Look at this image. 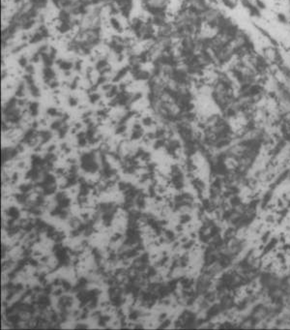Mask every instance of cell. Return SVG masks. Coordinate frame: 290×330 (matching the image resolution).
I'll return each mask as SVG.
<instances>
[{
  "label": "cell",
  "mask_w": 290,
  "mask_h": 330,
  "mask_svg": "<svg viewBox=\"0 0 290 330\" xmlns=\"http://www.w3.org/2000/svg\"><path fill=\"white\" fill-rule=\"evenodd\" d=\"M108 23H110V27L113 29L114 31H116L117 33H123L124 32V27H123L121 21L116 18L115 16H112L108 19Z\"/></svg>",
  "instance_id": "obj_1"
},
{
  "label": "cell",
  "mask_w": 290,
  "mask_h": 330,
  "mask_svg": "<svg viewBox=\"0 0 290 330\" xmlns=\"http://www.w3.org/2000/svg\"><path fill=\"white\" fill-rule=\"evenodd\" d=\"M54 77H55L54 72L49 67H47L45 70H44V78H45V80L48 83L50 82V80L54 79Z\"/></svg>",
  "instance_id": "obj_2"
},
{
  "label": "cell",
  "mask_w": 290,
  "mask_h": 330,
  "mask_svg": "<svg viewBox=\"0 0 290 330\" xmlns=\"http://www.w3.org/2000/svg\"><path fill=\"white\" fill-rule=\"evenodd\" d=\"M143 136H144L143 129H141V130H133L132 134H130V141H137V140H139V138H141Z\"/></svg>",
  "instance_id": "obj_3"
},
{
  "label": "cell",
  "mask_w": 290,
  "mask_h": 330,
  "mask_svg": "<svg viewBox=\"0 0 290 330\" xmlns=\"http://www.w3.org/2000/svg\"><path fill=\"white\" fill-rule=\"evenodd\" d=\"M28 108H29V112H30L31 116H36L38 114V108H39V105L37 102H33L30 103L28 105Z\"/></svg>",
  "instance_id": "obj_4"
},
{
  "label": "cell",
  "mask_w": 290,
  "mask_h": 330,
  "mask_svg": "<svg viewBox=\"0 0 290 330\" xmlns=\"http://www.w3.org/2000/svg\"><path fill=\"white\" fill-rule=\"evenodd\" d=\"M57 64L59 65V67L64 70V71H70L72 68V62H68V61H63V60H58Z\"/></svg>",
  "instance_id": "obj_5"
},
{
  "label": "cell",
  "mask_w": 290,
  "mask_h": 330,
  "mask_svg": "<svg viewBox=\"0 0 290 330\" xmlns=\"http://www.w3.org/2000/svg\"><path fill=\"white\" fill-rule=\"evenodd\" d=\"M134 78H135V79L146 80V79H149V78H150V74H149L148 72H146V71H141V70H140L136 75L134 76Z\"/></svg>",
  "instance_id": "obj_6"
},
{
  "label": "cell",
  "mask_w": 290,
  "mask_h": 330,
  "mask_svg": "<svg viewBox=\"0 0 290 330\" xmlns=\"http://www.w3.org/2000/svg\"><path fill=\"white\" fill-rule=\"evenodd\" d=\"M36 23V20L35 19H28V20H25L23 21V23L20 24V27L24 29V30H29L30 28H32L34 26V24Z\"/></svg>",
  "instance_id": "obj_7"
},
{
  "label": "cell",
  "mask_w": 290,
  "mask_h": 330,
  "mask_svg": "<svg viewBox=\"0 0 290 330\" xmlns=\"http://www.w3.org/2000/svg\"><path fill=\"white\" fill-rule=\"evenodd\" d=\"M68 130H69V126L67 125L66 123H64V124H63V126H62L59 130L57 131V133H58V137H59L60 138H65V136H66V135H67V133H68Z\"/></svg>",
  "instance_id": "obj_8"
},
{
  "label": "cell",
  "mask_w": 290,
  "mask_h": 330,
  "mask_svg": "<svg viewBox=\"0 0 290 330\" xmlns=\"http://www.w3.org/2000/svg\"><path fill=\"white\" fill-rule=\"evenodd\" d=\"M141 123H142V125L145 126V127H150V126L153 125V124H155V121L153 120V118H152L151 116H145V117H143V118H142Z\"/></svg>",
  "instance_id": "obj_9"
},
{
  "label": "cell",
  "mask_w": 290,
  "mask_h": 330,
  "mask_svg": "<svg viewBox=\"0 0 290 330\" xmlns=\"http://www.w3.org/2000/svg\"><path fill=\"white\" fill-rule=\"evenodd\" d=\"M128 71H129V68H123L122 70H120V71L117 73V75H116V76L113 78L114 82H118V80H120L121 78H124V77L126 76V74H127Z\"/></svg>",
  "instance_id": "obj_10"
},
{
  "label": "cell",
  "mask_w": 290,
  "mask_h": 330,
  "mask_svg": "<svg viewBox=\"0 0 290 330\" xmlns=\"http://www.w3.org/2000/svg\"><path fill=\"white\" fill-rule=\"evenodd\" d=\"M126 131H127V126L125 124H117V126H116V129H115V134L116 135H123L126 133Z\"/></svg>",
  "instance_id": "obj_11"
},
{
  "label": "cell",
  "mask_w": 290,
  "mask_h": 330,
  "mask_svg": "<svg viewBox=\"0 0 290 330\" xmlns=\"http://www.w3.org/2000/svg\"><path fill=\"white\" fill-rule=\"evenodd\" d=\"M118 86H116V85H113L112 87H111V89L110 90H108L107 92H106V96L108 97V98H114V97H116V95H117L118 94Z\"/></svg>",
  "instance_id": "obj_12"
},
{
  "label": "cell",
  "mask_w": 290,
  "mask_h": 330,
  "mask_svg": "<svg viewBox=\"0 0 290 330\" xmlns=\"http://www.w3.org/2000/svg\"><path fill=\"white\" fill-rule=\"evenodd\" d=\"M107 66H108V65H107V61H106V59H101V60H99V61L97 62V64H96V69H97L98 71L102 72L104 69H106Z\"/></svg>",
  "instance_id": "obj_13"
},
{
  "label": "cell",
  "mask_w": 290,
  "mask_h": 330,
  "mask_svg": "<svg viewBox=\"0 0 290 330\" xmlns=\"http://www.w3.org/2000/svg\"><path fill=\"white\" fill-rule=\"evenodd\" d=\"M63 124H64V122L62 120H56V121L52 123V125H50V129L54 130V131H58L63 126Z\"/></svg>",
  "instance_id": "obj_14"
},
{
  "label": "cell",
  "mask_w": 290,
  "mask_h": 330,
  "mask_svg": "<svg viewBox=\"0 0 290 330\" xmlns=\"http://www.w3.org/2000/svg\"><path fill=\"white\" fill-rule=\"evenodd\" d=\"M47 112H48V114L49 116H52V117H54V116H59V117L63 116L62 113H60L59 112L57 111V108H48Z\"/></svg>",
  "instance_id": "obj_15"
},
{
  "label": "cell",
  "mask_w": 290,
  "mask_h": 330,
  "mask_svg": "<svg viewBox=\"0 0 290 330\" xmlns=\"http://www.w3.org/2000/svg\"><path fill=\"white\" fill-rule=\"evenodd\" d=\"M30 86V92L32 94V96L34 97H39L40 96V89L38 88L37 86H36L35 84H31L29 85Z\"/></svg>",
  "instance_id": "obj_16"
},
{
  "label": "cell",
  "mask_w": 290,
  "mask_h": 330,
  "mask_svg": "<svg viewBox=\"0 0 290 330\" xmlns=\"http://www.w3.org/2000/svg\"><path fill=\"white\" fill-rule=\"evenodd\" d=\"M16 96L17 97H23L24 96V85L23 83H20L18 86V89L16 92Z\"/></svg>",
  "instance_id": "obj_17"
},
{
  "label": "cell",
  "mask_w": 290,
  "mask_h": 330,
  "mask_svg": "<svg viewBox=\"0 0 290 330\" xmlns=\"http://www.w3.org/2000/svg\"><path fill=\"white\" fill-rule=\"evenodd\" d=\"M75 328L77 329H86V328H89V324H86V322L84 321H77V324H75Z\"/></svg>",
  "instance_id": "obj_18"
},
{
  "label": "cell",
  "mask_w": 290,
  "mask_h": 330,
  "mask_svg": "<svg viewBox=\"0 0 290 330\" xmlns=\"http://www.w3.org/2000/svg\"><path fill=\"white\" fill-rule=\"evenodd\" d=\"M89 100L92 104H95V103H97L100 100V95L97 93H92L89 95Z\"/></svg>",
  "instance_id": "obj_19"
},
{
  "label": "cell",
  "mask_w": 290,
  "mask_h": 330,
  "mask_svg": "<svg viewBox=\"0 0 290 330\" xmlns=\"http://www.w3.org/2000/svg\"><path fill=\"white\" fill-rule=\"evenodd\" d=\"M19 64L21 66V67H26V66H27V60H26V58H25L24 56H23L21 58H19Z\"/></svg>",
  "instance_id": "obj_20"
},
{
  "label": "cell",
  "mask_w": 290,
  "mask_h": 330,
  "mask_svg": "<svg viewBox=\"0 0 290 330\" xmlns=\"http://www.w3.org/2000/svg\"><path fill=\"white\" fill-rule=\"evenodd\" d=\"M25 70H26V72H27V74L32 75L33 73H34V67H33V65H27L26 67H25Z\"/></svg>",
  "instance_id": "obj_21"
},
{
  "label": "cell",
  "mask_w": 290,
  "mask_h": 330,
  "mask_svg": "<svg viewBox=\"0 0 290 330\" xmlns=\"http://www.w3.org/2000/svg\"><path fill=\"white\" fill-rule=\"evenodd\" d=\"M141 97H142V94H141V93H136V94L134 95V96H132V100H130V102L139 101Z\"/></svg>",
  "instance_id": "obj_22"
},
{
  "label": "cell",
  "mask_w": 290,
  "mask_h": 330,
  "mask_svg": "<svg viewBox=\"0 0 290 330\" xmlns=\"http://www.w3.org/2000/svg\"><path fill=\"white\" fill-rule=\"evenodd\" d=\"M69 104H70V106H72V107H75V106L77 105V100L76 98H74V97H70V99H69Z\"/></svg>",
  "instance_id": "obj_23"
},
{
  "label": "cell",
  "mask_w": 290,
  "mask_h": 330,
  "mask_svg": "<svg viewBox=\"0 0 290 330\" xmlns=\"http://www.w3.org/2000/svg\"><path fill=\"white\" fill-rule=\"evenodd\" d=\"M17 167H18V168H20V170H24L26 167V164L24 161H19V162L17 164Z\"/></svg>",
  "instance_id": "obj_24"
},
{
  "label": "cell",
  "mask_w": 290,
  "mask_h": 330,
  "mask_svg": "<svg viewBox=\"0 0 290 330\" xmlns=\"http://www.w3.org/2000/svg\"><path fill=\"white\" fill-rule=\"evenodd\" d=\"M39 59H40V53H35L33 55V57L31 58V61L33 63H37V62H39Z\"/></svg>",
  "instance_id": "obj_25"
},
{
  "label": "cell",
  "mask_w": 290,
  "mask_h": 330,
  "mask_svg": "<svg viewBox=\"0 0 290 330\" xmlns=\"http://www.w3.org/2000/svg\"><path fill=\"white\" fill-rule=\"evenodd\" d=\"M77 83H78V78H76L72 82V83H71V88H72V89H76L77 87Z\"/></svg>",
  "instance_id": "obj_26"
},
{
  "label": "cell",
  "mask_w": 290,
  "mask_h": 330,
  "mask_svg": "<svg viewBox=\"0 0 290 330\" xmlns=\"http://www.w3.org/2000/svg\"><path fill=\"white\" fill-rule=\"evenodd\" d=\"M111 87H112L111 84H104V85H103V90H105V91L107 92L108 90L111 89Z\"/></svg>",
  "instance_id": "obj_27"
},
{
  "label": "cell",
  "mask_w": 290,
  "mask_h": 330,
  "mask_svg": "<svg viewBox=\"0 0 290 330\" xmlns=\"http://www.w3.org/2000/svg\"><path fill=\"white\" fill-rule=\"evenodd\" d=\"M81 61L77 60L76 62V64H75V68H76L77 71H78V70H81Z\"/></svg>",
  "instance_id": "obj_28"
},
{
  "label": "cell",
  "mask_w": 290,
  "mask_h": 330,
  "mask_svg": "<svg viewBox=\"0 0 290 330\" xmlns=\"http://www.w3.org/2000/svg\"><path fill=\"white\" fill-rule=\"evenodd\" d=\"M106 80V77H104V76H103V77H100L99 79H98V82H97V83H98V84H102V83H104Z\"/></svg>",
  "instance_id": "obj_29"
},
{
  "label": "cell",
  "mask_w": 290,
  "mask_h": 330,
  "mask_svg": "<svg viewBox=\"0 0 290 330\" xmlns=\"http://www.w3.org/2000/svg\"><path fill=\"white\" fill-rule=\"evenodd\" d=\"M55 149H56V145L52 144V145L48 146V152H53Z\"/></svg>",
  "instance_id": "obj_30"
}]
</instances>
